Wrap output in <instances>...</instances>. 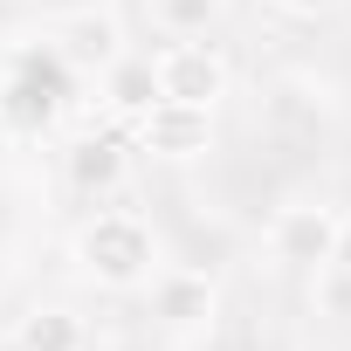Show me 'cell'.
Masks as SVG:
<instances>
[{"mask_svg": "<svg viewBox=\"0 0 351 351\" xmlns=\"http://www.w3.org/2000/svg\"><path fill=\"white\" fill-rule=\"evenodd\" d=\"M76 269L104 289H145L152 269H158V234L152 221L124 214V207H104L76 228Z\"/></svg>", "mask_w": 351, "mask_h": 351, "instance_id": "6da1fadb", "label": "cell"}, {"mask_svg": "<svg viewBox=\"0 0 351 351\" xmlns=\"http://www.w3.org/2000/svg\"><path fill=\"white\" fill-rule=\"evenodd\" d=\"M152 76H158V104H200V110H214L228 97V56L214 42H200V35L165 42L152 56Z\"/></svg>", "mask_w": 351, "mask_h": 351, "instance_id": "7a4b0ae2", "label": "cell"}, {"mask_svg": "<svg viewBox=\"0 0 351 351\" xmlns=\"http://www.w3.org/2000/svg\"><path fill=\"white\" fill-rule=\"evenodd\" d=\"M152 324L158 330H172V337H200V330H214V317H221V289H214V276H200V269H152Z\"/></svg>", "mask_w": 351, "mask_h": 351, "instance_id": "3957f363", "label": "cell"}, {"mask_svg": "<svg viewBox=\"0 0 351 351\" xmlns=\"http://www.w3.org/2000/svg\"><path fill=\"white\" fill-rule=\"evenodd\" d=\"M337 207H324V200H296V207H282L276 221H269V255L282 262V269H324L330 262V248H337Z\"/></svg>", "mask_w": 351, "mask_h": 351, "instance_id": "277c9868", "label": "cell"}, {"mask_svg": "<svg viewBox=\"0 0 351 351\" xmlns=\"http://www.w3.org/2000/svg\"><path fill=\"white\" fill-rule=\"evenodd\" d=\"M62 110V56H21V69L8 76V104H0V117H8L14 131H49Z\"/></svg>", "mask_w": 351, "mask_h": 351, "instance_id": "5b68a950", "label": "cell"}, {"mask_svg": "<svg viewBox=\"0 0 351 351\" xmlns=\"http://www.w3.org/2000/svg\"><path fill=\"white\" fill-rule=\"evenodd\" d=\"M214 145V110L200 104H152L138 117V152L152 158H200Z\"/></svg>", "mask_w": 351, "mask_h": 351, "instance_id": "8992f818", "label": "cell"}, {"mask_svg": "<svg viewBox=\"0 0 351 351\" xmlns=\"http://www.w3.org/2000/svg\"><path fill=\"white\" fill-rule=\"evenodd\" d=\"M62 172H69V186H76V193H117V186H124V172H131V145L110 138V131L76 138L69 158H62Z\"/></svg>", "mask_w": 351, "mask_h": 351, "instance_id": "52a82bcc", "label": "cell"}, {"mask_svg": "<svg viewBox=\"0 0 351 351\" xmlns=\"http://www.w3.org/2000/svg\"><path fill=\"white\" fill-rule=\"evenodd\" d=\"M56 56H62L69 69H104L110 56H124L117 14H104V8H83V14H69V21L56 28Z\"/></svg>", "mask_w": 351, "mask_h": 351, "instance_id": "ba28073f", "label": "cell"}, {"mask_svg": "<svg viewBox=\"0 0 351 351\" xmlns=\"http://www.w3.org/2000/svg\"><path fill=\"white\" fill-rule=\"evenodd\" d=\"M104 104L117 110V117H145L152 104H158V76H152V56H110L104 62Z\"/></svg>", "mask_w": 351, "mask_h": 351, "instance_id": "9c48e42d", "label": "cell"}, {"mask_svg": "<svg viewBox=\"0 0 351 351\" xmlns=\"http://www.w3.org/2000/svg\"><path fill=\"white\" fill-rule=\"evenodd\" d=\"M21 351H90V324L69 310V303H35L14 330Z\"/></svg>", "mask_w": 351, "mask_h": 351, "instance_id": "30bf717a", "label": "cell"}, {"mask_svg": "<svg viewBox=\"0 0 351 351\" xmlns=\"http://www.w3.org/2000/svg\"><path fill=\"white\" fill-rule=\"evenodd\" d=\"M228 0H152V21L172 35V42H186V35H207L221 21Z\"/></svg>", "mask_w": 351, "mask_h": 351, "instance_id": "8fae6325", "label": "cell"}, {"mask_svg": "<svg viewBox=\"0 0 351 351\" xmlns=\"http://www.w3.org/2000/svg\"><path fill=\"white\" fill-rule=\"evenodd\" d=\"M269 8H282V14H303V21H317V14H330L337 0H269Z\"/></svg>", "mask_w": 351, "mask_h": 351, "instance_id": "7c38bea8", "label": "cell"}, {"mask_svg": "<svg viewBox=\"0 0 351 351\" xmlns=\"http://www.w3.org/2000/svg\"><path fill=\"white\" fill-rule=\"evenodd\" d=\"M330 269H351V221H337V248H330Z\"/></svg>", "mask_w": 351, "mask_h": 351, "instance_id": "4fadbf2b", "label": "cell"}]
</instances>
